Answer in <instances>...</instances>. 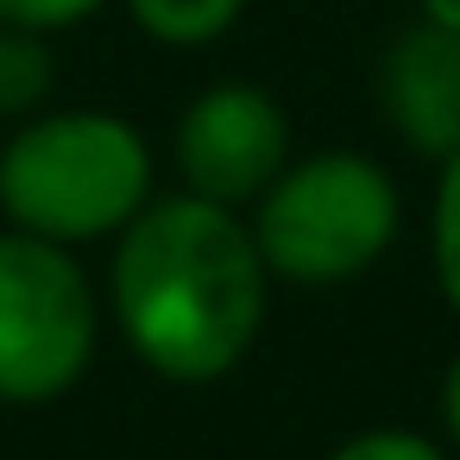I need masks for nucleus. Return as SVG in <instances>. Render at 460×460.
I'll return each mask as SVG.
<instances>
[{
  "instance_id": "nucleus-13",
  "label": "nucleus",
  "mask_w": 460,
  "mask_h": 460,
  "mask_svg": "<svg viewBox=\"0 0 460 460\" xmlns=\"http://www.w3.org/2000/svg\"><path fill=\"white\" fill-rule=\"evenodd\" d=\"M416 20H429V26H447V32H460V0H416Z\"/></svg>"
},
{
  "instance_id": "nucleus-4",
  "label": "nucleus",
  "mask_w": 460,
  "mask_h": 460,
  "mask_svg": "<svg viewBox=\"0 0 460 460\" xmlns=\"http://www.w3.org/2000/svg\"><path fill=\"white\" fill-rule=\"evenodd\" d=\"M108 303L76 246L0 227V403L45 410L70 397L102 353Z\"/></svg>"
},
{
  "instance_id": "nucleus-7",
  "label": "nucleus",
  "mask_w": 460,
  "mask_h": 460,
  "mask_svg": "<svg viewBox=\"0 0 460 460\" xmlns=\"http://www.w3.org/2000/svg\"><path fill=\"white\" fill-rule=\"evenodd\" d=\"M120 7H127V20L152 45H164V51H208V45H221L246 20L252 0H120Z\"/></svg>"
},
{
  "instance_id": "nucleus-9",
  "label": "nucleus",
  "mask_w": 460,
  "mask_h": 460,
  "mask_svg": "<svg viewBox=\"0 0 460 460\" xmlns=\"http://www.w3.org/2000/svg\"><path fill=\"white\" fill-rule=\"evenodd\" d=\"M429 271L441 303L460 322V152L447 164H435V190H429Z\"/></svg>"
},
{
  "instance_id": "nucleus-6",
  "label": "nucleus",
  "mask_w": 460,
  "mask_h": 460,
  "mask_svg": "<svg viewBox=\"0 0 460 460\" xmlns=\"http://www.w3.org/2000/svg\"><path fill=\"white\" fill-rule=\"evenodd\" d=\"M372 95L403 152H416L422 164H447L460 152V32L429 20L403 26L378 51Z\"/></svg>"
},
{
  "instance_id": "nucleus-3",
  "label": "nucleus",
  "mask_w": 460,
  "mask_h": 460,
  "mask_svg": "<svg viewBox=\"0 0 460 460\" xmlns=\"http://www.w3.org/2000/svg\"><path fill=\"white\" fill-rule=\"evenodd\" d=\"M271 284L341 290L378 271L403 234V183L353 146L296 152L278 183L246 208Z\"/></svg>"
},
{
  "instance_id": "nucleus-5",
  "label": "nucleus",
  "mask_w": 460,
  "mask_h": 460,
  "mask_svg": "<svg viewBox=\"0 0 460 460\" xmlns=\"http://www.w3.org/2000/svg\"><path fill=\"white\" fill-rule=\"evenodd\" d=\"M290 158H296V139H290L284 102L259 83H240V76L196 89L171 127L177 190L221 202V208H240V215L278 183V171Z\"/></svg>"
},
{
  "instance_id": "nucleus-10",
  "label": "nucleus",
  "mask_w": 460,
  "mask_h": 460,
  "mask_svg": "<svg viewBox=\"0 0 460 460\" xmlns=\"http://www.w3.org/2000/svg\"><path fill=\"white\" fill-rule=\"evenodd\" d=\"M322 460H460L441 435L429 429H403V422H372V429H353L347 441H334Z\"/></svg>"
},
{
  "instance_id": "nucleus-2",
  "label": "nucleus",
  "mask_w": 460,
  "mask_h": 460,
  "mask_svg": "<svg viewBox=\"0 0 460 460\" xmlns=\"http://www.w3.org/2000/svg\"><path fill=\"white\" fill-rule=\"evenodd\" d=\"M158 196V152L120 108H45L0 139V227L108 246Z\"/></svg>"
},
{
  "instance_id": "nucleus-11",
  "label": "nucleus",
  "mask_w": 460,
  "mask_h": 460,
  "mask_svg": "<svg viewBox=\"0 0 460 460\" xmlns=\"http://www.w3.org/2000/svg\"><path fill=\"white\" fill-rule=\"evenodd\" d=\"M102 7H114V0H0V26H20V32L64 39V32L89 26Z\"/></svg>"
},
{
  "instance_id": "nucleus-12",
  "label": "nucleus",
  "mask_w": 460,
  "mask_h": 460,
  "mask_svg": "<svg viewBox=\"0 0 460 460\" xmlns=\"http://www.w3.org/2000/svg\"><path fill=\"white\" fill-rule=\"evenodd\" d=\"M435 416H441V441L460 454V353L447 359L441 372V391H435Z\"/></svg>"
},
{
  "instance_id": "nucleus-8",
  "label": "nucleus",
  "mask_w": 460,
  "mask_h": 460,
  "mask_svg": "<svg viewBox=\"0 0 460 460\" xmlns=\"http://www.w3.org/2000/svg\"><path fill=\"white\" fill-rule=\"evenodd\" d=\"M51 45L58 39H45V32L0 26V120L7 127L51 108V89H58V51Z\"/></svg>"
},
{
  "instance_id": "nucleus-1",
  "label": "nucleus",
  "mask_w": 460,
  "mask_h": 460,
  "mask_svg": "<svg viewBox=\"0 0 460 460\" xmlns=\"http://www.w3.org/2000/svg\"><path fill=\"white\" fill-rule=\"evenodd\" d=\"M102 303L152 378L221 385L265 334L271 271L240 208L158 190L108 240Z\"/></svg>"
}]
</instances>
